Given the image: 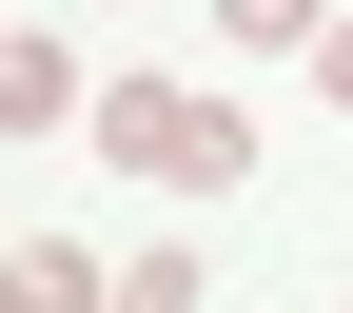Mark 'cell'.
Here are the masks:
<instances>
[{"label":"cell","mask_w":353,"mask_h":313,"mask_svg":"<svg viewBox=\"0 0 353 313\" xmlns=\"http://www.w3.org/2000/svg\"><path fill=\"white\" fill-rule=\"evenodd\" d=\"M99 157L176 176V196H216V176H255V138H236L216 98H176V78H118V98H99Z\"/></svg>","instance_id":"1"},{"label":"cell","mask_w":353,"mask_h":313,"mask_svg":"<svg viewBox=\"0 0 353 313\" xmlns=\"http://www.w3.org/2000/svg\"><path fill=\"white\" fill-rule=\"evenodd\" d=\"M0 118H79V59L59 39H0Z\"/></svg>","instance_id":"2"},{"label":"cell","mask_w":353,"mask_h":313,"mask_svg":"<svg viewBox=\"0 0 353 313\" xmlns=\"http://www.w3.org/2000/svg\"><path fill=\"white\" fill-rule=\"evenodd\" d=\"M334 0H216V39H314Z\"/></svg>","instance_id":"3"},{"label":"cell","mask_w":353,"mask_h":313,"mask_svg":"<svg viewBox=\"0 0 353 313\" xmlns=\"http://www.w3.org/2000/svg\"><path fill=\"white\" fill-rule=\"evenodd\" d=\"M314 78H334V98H353V20H314Z\"/></svg>","instance_id":"4"}]
</instances>
